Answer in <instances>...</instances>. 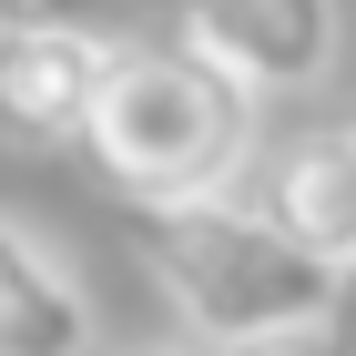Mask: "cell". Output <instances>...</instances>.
<instances>
[{
	"instance_id": "obj_1",
	"label": "cell",
	"mask_w": 356,
	"mask_h": 356,
	"mask_svg": "<svg viewBox=\"0 0 356 356\" xmlns=\"http://www.w3.org/2000/svg\"><path fill=\"white\" fill-rule=\"evenodd\" d=\"M133 254L173 326L214 356H245L265 336H305L336 305V265L305 254L285 224H265L245 193H184V204H133Z\"/></svg>"
},
{
	"instance_id": "obj_2",
	"label": "cell",
	"mask_w": 356,
	"mask_h": 356,
	"mask_svg": "<svg viewBox=\"0 0 356 356\" xmlns=\"http://www.w3.org/2000/svg\"><path fill=\"white\" fill-rule=\"evenodd\" d=\"M82 153L102 163V184L122 193V204L234 193L245 163H254V92H234L214 61H193L184 41H122Z\"/></svg>"
},
{
	"instance_id": "obj_3",
	"label": "cell",
	"mask_w": 356,
	"mask_h": 356,
	"mask_svg": "<svg viewBox=\"0 0 356 356\" xmlns=\"http://www.w3.org/2000/svg\"><path fill=\"white\" fill-rule=\"evenodd\" d=\"M163 41L214 61L234 92H305L336 72V0H163Z\"/></svg>"
},
{
	"instance_id": "obj_4",
	"label": "cell",
	"mask_w": 356,
	"mask_h": 356,
	"mask_svg": "<svg viewBox=\"0 0 356 356\" xmlns=\"http://www.w3.org/2000/svg\"><path fill=\"white\" fill-rule=\"evenodd\" d=\"M112 51H122V31L92 21H0V143H21V153L92 143Z\"/></svg>"
},
{
	"instance_id": "obj_5",
	"label": "cell",
	"mask_w": 356,
	"mask_h": 356,
	"mask_svg": "<svg viewBox=\"0 0 356 356\" xmlns=\"http://www.w3.org/2000/svg\"><path fill=\"white\" fill-rule=\"evenodd\" d=\"M265 224H285L305 254L356 265V122H296V133L254 143L245 184H234Z\"/></svg>"
},
{
	"instance_id": "obj_6",
	"label": "cell",
	"mask_w": 356,
	"mask_h": 356,
	"mask_svg": "<svg viewBox=\"0 0 356 356\" xmlns=\"http://www.w3.org/2000/svg\"><path fill=\"white\" fill-rule=\"evenodd\" d=\"M0 356H102L92 285L21 214H0Z\"/></svg>"
},
{
	"instance_id": "obj_7",
	"label": "cell",
	"mask_w": 356,
	"mask_h": 356,
	"mask_svg": "<svg viewBox=\"0 0 356 356\" xmlns=\"http://www.w3.org/2000/svg\"><path fill=\"white\" fill-rule=\"evenodd\" d=\"M326 346L356 356V265H336V305H326Z\"/></svg>"
},
{
	"instance_id": "obj_8",
	"label": "cell",
	"mask_w": 356,
	"mask_h": 356,
	"mask_svg": "<svg viewBox=\"0 0 356 356\" xmlns=\"http://www.w3.org/2000/svg\"><path fill=\"white\" fill-rule=\"evenodd\" d=\"M245 356H336V346H326V326H305V336H265V346H245Z\"/></svg>"
},
{
	"instance_id": "obj_9",
	"label": "cell",
	"mask_w": 356,
	"mask_h": 356,
	"mask_svg": "<svg viewBox=\"0 0 356 356\" xmlns=\"http://www.w3.org/2000/svg\"><path fill=\"white\" fill-rule=\"evenodd\" d=\"M112 356H214V346H193V336H153V346H112Z\"/></svg>"
}]
</instances>
